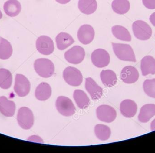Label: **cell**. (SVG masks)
<instances>
[{
	"label": "cell",
	"instance_id": "obj_14",
	"mask_svg": "<svg viewBox=\"0 0 155 153\" xmlns=\"http://www.w3.org/2000/svg\"><path fill=\"white\" fill-rule=\"evenodd\" d=\"M85 87L93 100H97L100 99L103 95L102 88L98 85L96 82L91 77L86 78Z\"/></svg>",
	"mask_w": 155,
	"mask_h": 153
},
{
	"label": "cell",
	"instance_id": "obj_17",
	"mask_svg": "<svg viewBox=\"0 0 155 153\" xmlns=\"http://www.w3.org/2000/svg\"><path fill=\"white\" fill-rule=\"evenodd\" d=\"M140 68L142 75L155 74V59L151 56H144L141 59Z\"/></svg>",
	"mask_w": 155,
	"mask_h": 153
},
{
	"label": "cell",
	"instance_id": "obj_6",
	"mask_svg": "<svg viewBox=\"0 0 155 153\" xmlns=\"http://www.w3.org/2000/svg\"><path fill=\"white\" fill-rule=\"evenodd\" d=\"M63 78L67 83L72 86H78L82 83L83 76L79 70L76 67L68 66L63 73Z\"/></svg>",
	"mask_w": 155,
	"mask_h": 153
},
{
	"label": "cell",
	"instance_id": "obj_15",
	"mask_svg": "<svg viewBox=\"0 0 155 153\" xmlns=\"http://www.w3.org/2000/svg\"><path fill=\"white\" fill-rule=\"evenodd\" d=\"M120 108L122 115L128 118L134 117L137 110V106L136 103L130 99L123 100L120 103Z\"/></svg>",
	"mask_w": 155,
	"mask_h": 153
},
{
	"label": "cell",
	"instance_id": "obj_9",
	"mask_svg": "<svg viewBox=\"0 0 155 153\" xmlns=\"http://www.w3.org/2000/svg\"><path fill=\"white\" fill-rule=\"evenodd\" d=\"M91 60L94 65L99 68H102L108 65L110 62V56L106 50L97 49L92 52Z\"/></svg>",
	"mask_w": 155,
	"mask_h": 153
},
{
	"label": "cell",
	"instance_id": "obj_4",
	"mask_svg": "<svg viewBox=\"0 0 155 153\" xmlns=\"http://www.w3.org/2000/svg\"><path fill=\"white\" fill-rule=\"evenodd\" d=\"M17 120L20 126L23 129H30L33 126L34 117L32 111L28 107H21L18 110Z\"/></svg>",
	"mask_w": 155,
	"mask_h": 153
},
{
	"label": "cell",
	"instance_id": "obj_31",
	"mask_svg": "<svg viewBox=\"0 0 155 153\" xmlns=\"http://www.w3.org/2000/svg\"><path fill=\"white\" fill-rule=\"evenodd\" d=\"M143 5L149 9H155V0H142Z\"/></svg>",
	"mask_w": 155,
	"mask_h": 153
},
{
	"label": "cell",
	"instance_id": "obj_33",
	"mask_svg": "<svg viewBox=\"0 0 155 153\" xmlns=\"http://www.w3.org/2000/svg\"><path fill=\"white\" fill-rule=\"evenodd\" d=\"M55 1L61 4H66L70 2L71 0H55Z\"/></svg>",
	"mask_w": 155,
	"mask_h": 153
},
{
	"label": "cell",
	"instance_id": "obj_36",
	"mask_svg": "<svg viewBox=\"0 0 155 153\" xmlns=\"http://www.w3.org/2000/svg\"></svg>",
	"mask_w": 155,
	"mask_h": 153
},
{
	"label": "cell",
	"instance_id": "obj_1",
	"mask_svg": "<svg viewBox=\"0 0 155 153\" xmlns=\"http://www.w3.org/2000/svg\"><path fill=\"white\" fill-rule=\"evenodd\" d=\"M112 46L114 53L118 58L122 61L136 62L134 51L130 45L112 42Z\"/></svg>",
	"mask_w": 155,
	"mask_h": 153
},
{
	"label": "cell",
	"instance_id": "obj_25",
	"mask_svg": "<svg viewBox=\"0 0 155 153\" xmlns=\"http://www.w3.org/2000/svg\"><path fill=\"white\" fill-rule=\"evenodd\" d=\"M111 32L117 39L126 42H130L131 36L128 30L121 25H114L111 28Z\"/></svg>",
	"mask_w": 155,
	"mask_h": 153
},
{
	"label": "cell",
	"instance_id": "obj_30",
	"mask_svg": "<svg viewBox=\"0 0 155 153\" xmlns=\"http://www.w3.org/2000/svg\"><path fill=\"white\" fill-rule=\"evenodd\" d=\"M143 87L146 94L155 98V78L145 80L143 83Z\"/></svg>",
	"mask_w": 155,
	"mask_h": 153
},
{
	"label": "cell",
	"instance_id": "obj_20",
	"mask_svg": "<svg viewBox=\"0 0 155 153\" xmlns=\"http://www.w3.org/2000/svg\"><path fill=\"white\" fill-rule=\"evenodd\" d=\"M35 96L40 101H45L50 97L51 88L48 83L42 82L40 84L35 90Z\"/></svg>",
	"mask_w": 155,
	"mask_h": 153
},
{
	"label": "cell",
	"instance_id": "obj_11",
	"mask_svg": "<svg viewBox=\"0 0 155 153\" xmlns=\"http://www.w3.org/2000/svg\"><path fill=\"white\" fill-rule=\"evenodd\" d=\"M36 48L40 53L44 55L51 54L54 50L53 40L47 36H41L36 41Z\"/></svg>",
	"mask_w": 155,
	"mask_h": 153
},
{
	"label": "cell",
	"instance_id": "obj_3",
	"mask_svg": "<svg viewBox=\"0 0 155 153\" xmlns=\"http://www.w3.org/2000/svg\"><path fill=\"white\" fill-rule=\"evenodd\" d=\"M132 31L135 37L142 41L148 40L152 36L151 27L146 22L142 20H137L133 22Z\"/></svg>",
	"mask_w": 155,
	"mask_h": 153
},
{
	"label": "cell",
	"instance_id": "obj_5",
	"mask_svg": "<svg viewBox=\"0 0 155 153\" xmlns=\"http://www.w3.org/2000/svg\"><path fill=\"white\" fill-rule=\"evenodd\" d=\"M56 106L59 113L64 116H71L76 112V107L73 102L67 97H58L56 101Z\"/></svg>",
	"mask_w": 155,
	"mask_h": 153
},
{
	"label": "cell",
	"instance_id": "obj_28",
	"mask_svg": "<svg viewBox=\"0 0 155 153\" xmlns=\"http://www.w3.org/2000/svg\"><path fill=\"white\" fill-rule=\"evenodd\" d=\"M12 83V76L8 69L0 68V87L7 89L11 86Z\"/></svg>",
	"mask_w": 155,
	"mask_h": 153
},
{
	"label": "cell",
	"instance_id": "obj_34",
	"mask_svg": "<svg viewBox=\"0 0 155 153\" xmlns=\"http://www.w3.org/2000/svg\"><path fill=\"white\" fill-rule=\"evenodd\" d=\"M150 128L152 131L155 130V119H154L151 122V124H150Z\"/></svg>",
	"mask_w": 155,
	"mask_h": 153
},
{
	"label": "cell",
	"instance_id": "obj_7",
	"mask_svg": "<svg viewBox=\"0 0 155 153\" xmlns=\"http://www.w3.org/2000/svg\"><path fill=\"white\" fill-rule=\"evenodd\" d=\"M64 56L68 63L78 64L81 63L85 58V50L81 46H75L66 51Z\"/></svg>",
	"mask_w": 155,
	"mask_h": 153
},
{
	"label": "cell",
	"instance_id": "obj_18",
	"mask_svg": "<svg viewBox=\"0 0 155 153\" xmlns=\"http://www.w3.org/2000/svg\"><path fill=\"white\" fill-rule=\"evenodd\" d=\"M3 8L7 15L13 17L19 14L21 6L18 0H8L4 3Z\"/></svg>",
	"mask_w": 155,
	"mask_h": 153
},
{
	"label": "cell",
	"instance_id": "obj_23",
	"mask_svg": "<svg viewBox=\"0 0 155 153\" xmlns=\"http://www.w3.org/2000/svg\"><path fill=\"white\" fill-rule=\"evenodd\" d=\"M78 8L83 14L90 15L96 12L97 3L96 0H79Z\"/></svg>",
	"mask_w": 155,
	"mask_h": 153
},
{
	"label": "cell",
	"instance_id": "obj_32",
	"mask_svg": "<svg viewBox=\"0 0 155 153\" xmlns=\"http://www.w3.org/2000/svg\"><path fill=\"white\" fill-rule=\"evenodd\" d=\"M149 20L151 23L155 26V12L153 13L150 16Z\"/></svg>",
	"mask_w": 155,
	"mask_h": 153
},
{
	"label": "cell",
	"instance_id": "obj_8",
	"mask_svg": "<svg viewBox=\"0 0 155 153\" xmlns=\"http://www.w3.org/2000/svg\"><path fill=\"white\" fill-rule=\"evenodd\" d=\"M14 91L18 96L23 97L30 91L31 84L28 79L23 75L17 74L15 78Z\"/></svg>",
	"mask_w": 155,
	"mask_h": 153
},
{
	"label": "cell",
	"instance_id": "obj_29",
	"mask_svg": "<svg viewBox=\"0 0 155 153\" xmlns=\"http://www.w3.org/2000/svg\"><path fill=\"white\" fill-rule=\"evenodd\" d=\"M94 132L97 137L102 141L107 140L111 135V130L107 126L97 124L94 128Z\"/></svg>",
	"mask_w": 155,
	"mask_h": 153
},
{
	"label": "cell",
	"instance_id": "obj_13",
	"mask_svg": "<svg viewBox=\"0 0 155 153\" xmlns=\"http://www.w3.org/2000/svg\"><path fill=\"white\" fill-rule=\"evenodd\" d=\"M139 77V74L137 70L131 66H126L121 70L120 78L124 83L131 84L137 81Z\"/></svg>",
	"mask_w": 155,
	"mask_h": 153
},
{
	"label": "cell",
	"instance_id": "obj_26",
	"mask_svg": "<svg viewBox=\"0 0 155 153\" xmlns=\"http://www.w3.org/2000/svg\"><path fill=\"white\" fill-rule=\"evenodd\" d=\"M13 53L12 45L8 40L0 37V59L6 60L12 56Z\"/></svg>",
	"mask_w": 155,
	"mask_h": 153
},
{
	"label": "cell",
	"instance_id": "obj_27",
	"mask_svg": "<svg viewBox=\"0 0 155 153\" xmlns=\"http://www.w3.org/2000/svg\"><path fill=\"white\" fill-rule=\"evenodd\" d=\"M111 7L113 11L116 13L125 14L129 11L130 3L128 0H113Z\"/></svg>",
	"mask_w": 155,
	"mask_h": 153
},
{
	"label": "cell",
	"instance_id": "obj_12",
	"mask_svg": "<svg viewBox=\"0 0 155 153\" xmlns=\"http://www.w3.org/2000/svg\"><path fill=\"white\" fill-rule=\"evenodd\" d=\"M95 30L90 25H81L78 32V38L80 42L84 45L91 43L95 37Z\"/></svg>",
	"mask_w": 155,
	"mask_h": 153
},
{
	"label": "cell",
	"instance_id": "obj_2",
	"mask_svg": "<svg viewBox=\"0 0 155 153\" xmlns=\"http://www.w3.org/2000/svg\"><path fill=\"white\" fill-rule=\"evenodd\" d=\"M34 69L36 73L42 77L48 78L54 74L55 66L52 61L47 58H39L35 61Z\"/></svg>",
	"mask_w": 155,
	"mask_h": 153
},
{
	"label": "cell",
	"instance_id": "obj_19",
	"mask_svg": "<svg viewBox=\"0 0 155 153\" xmlns=\"http://www.w3.org/2000/svg\"><path fill=\"white\" fill-rule=\"evenodd\" d=\"M56 42L57 48L60 50H64L72 45L75 41L69 34L62 32L56 36Z\"/></svg>",
	"mask_w": 155,
	"mask_h": 153
},
{
	"label": "cell",
	"instance_id": "obj_22",
	"mask_svg": "<svg viewBox=\"0 0 155 153\" xmlns=\"http://www.w3.org/2000/svg\"><path fill=\"white\" fill-rule=\"evenodd\" d=\"M73 98L79 108L85 109L88 107L90 100L87 94L81 90L77 89L73 93Z\"/></svg>",
	"mask_w": 155,
	"mask_h": 153
},
{
	"label": "cell",
	"instance_id": "obj_16",
	"mask_svg": "<svg viewBox=\"0 0 155 153\" xmlns=\"http://www.w3.org/2000/svg\"><path fill=\"white\" fill-rule=\"evenodd\" d=\"M16 110V104L5 96L0 97V112L6 117H12Z\"/></svg>",
	"mask_w": 155,
	"mask_h": 153
},
{
	"label": "cell",
	"instance_id": "obj_35",
	"mask_svg": "<svg viewBox=\"0 0 155 153\" xmlns=\"http://www.w3.org/2000/svg\"><path fill=\"white\" fill-rule=\"evenodd\" d=\"M2 17V12L0 10V19H1Z\"/></svg>",
	"mask_w": 155,
	"mask_h": 153
},
{
	"label": "cell",
	"instance_id": "obj_21",
	"mask_svg": "<svg viewBox=\"0 0 155 153\" xmlns=\"http://www.w3.org/2000/svg\"><path fill=\"white\" fill-rule=\"evenodd\" d=\"M155 115V104H147L140 108L138 119L141 123H147Z\"/></svg>",
	"mask_w": 155,
	"mask_h": 153
},
{
	"label": "cell",
	"instance_id": "obj_10",
	"mask_svg": "<svg viewBox=\"0 0 155 153\" xmlns=\"http://www.w3.org/2000/svg\"><path fill=\"white\" fill-rule=\"evenodd\" d=\"M117 115L116 110L110 106L101 105L97 108V117L102 122L111 123L115 120Z\"/></svg>",
	"mask_w": 155,
	"mask_h": 153
},
{
	"label": "cell",
	"instance_id": "obj_24",
	"mask_svg": "<svg viewBox=\"0 0 155 153\" xmlns=\"http://www.w3.org/2000/svg\"><path fill=\"white\" fill-rule=\"evenodd\" d=\"M101 79L105 86L111 87L117 83V75L111 70H104L100 74Z\"/></svg>",
	"mask_w": 155,
	"mask_h": 153
}]
</instances>
